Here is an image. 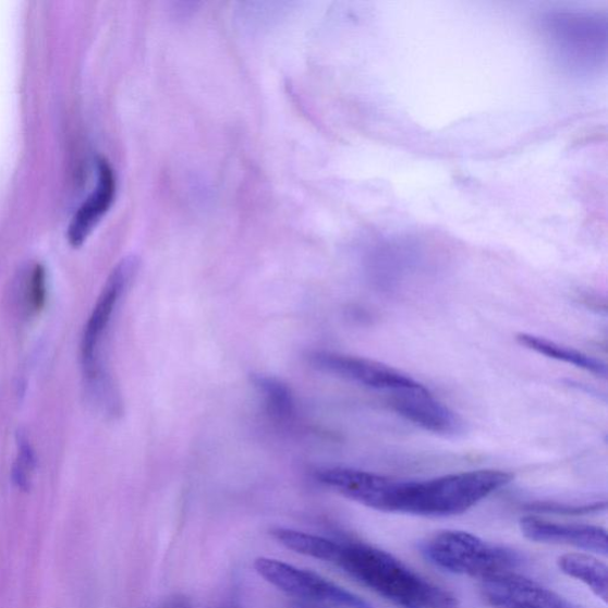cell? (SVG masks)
<instances>
[{
  "instance_id": "1",
  "label": "cell",
  "mask_w": 608,
  "mask_h": 608,
  "mask_svg": "<svg viewBox=\"0 0 608 608\" xmlns=\"http://www.w3.org/2000/svg\"><path fill=\"white\" fill-rule=\"evenodd\" d=\"M512 481L511 473L499 470L461 472L416 482L382 475L374 510L449 518L469 511Z\"/></svg>"
},
{
  "instance_id": "2",
  "label": "cell",
  "mask_w": 608,
  "mask_h": 608,
  "mask_svg": "<svg viewBox=\"0 0 608 608\" xmlns=\"http://www.w3.org/2000/svg\"><path fill=\"white\" fill-rule=\"evenodd\" d=\"M332 564L400 608H459L452 592L430 583L379 548L338 542Z\"/></svg>"
},
{
  "instance_id": "3",
  "label": "cell",
  "mask_w": 608,
  "mask_h": 608,
  "mask_svg": "<svg viewBox=\"0 0 608 608\" xmlns=\"http://www.w3.org/2000/svg\"><path fill=\"white\" fill-rule=\"evenodd\" d=\"M544 32L555 59L563 69L588 75L597 72L607 57V21L596 12L550 11Z\"/></svg>"
},
{
  "instance_id": "4",
  "label": "cell",
  "mask_w": 608,
  "mask_h": 608,
  "mask_svg": "<svg viewBox=\"0 0 608 608\" xmlns=\"http://www.w3.org/2000/svg\"><path fill=\"white\" fill-rule=\"evenodd\" d=\"M419 548L423 557L441 570L481 580L513 572L523 563L519 551L488 544L466 532L435 534L423 542Z\"/></svg>"
},
{
  "instance_id": "5",
  "label": "cell",
  "mask_w": 608,
  "mask_h": 608,
  "mask_svg": "<svg viewBox=\"0 0 608 608\" xmlns=\"http://www.w3.org/2000/svg\"><path fill=\"white\" fill-rule=\"evenodd\" d=\"M257 574L270 585L294 597L300 603L329 605L340 608H374L355 594L332 581L293 564L269 558H258L254 563Z\"/></svg>"
},
{
  "instance_id": "6",
  "label": "cell",
  "mask_w": 608,
  "mask_h": 608,
  "mask_svg": "<svg viewBox=\"0 0 608 608\" xmlns=\"http://www.w3.org/2000/svg\"><path fill=\"white\" fill-rule=\"evenodd\" d=\"M311 364L320 372L389 394L414 389L421 382L391 366L361 356L336 352H314Z\"/></svg>"
},
{
  "instance_id": "7",
  "label": "cell",
  "mask_w": 608,
  "mask_h": 608,
  "mask_svg": "<svg viewBox=\"0 0 608 608\" xmlns=\"http://www.w3.org/2000/svg\"><path fill=\"white\" fill-rule=\"evenodd\" d=\"M136 271V260L127 258L113 270L108 283L96 304L85 327L82 340V361L87 377L97 380L100 377L99 350L108 332L119 301Z\"/></svg>"
},
{
  "instance_id": "8",
  "label": "cell",
  "mask_w": 608,
  "mask_h": 608,
  "mask_svg": "<svg viewBox=\"0 0 608 608\" xmlns=\"http://www.w3.org/2000/svg\"><path fill=\"white\" fill-rule=\"evenodd\" d=\"M481 591L495 608H585L514 572L483 579Z\"/></svg>"
},
{
  "instance_id": "9",
  "label": "cell",
  "mask_w": 608,
  "mask_h": 608,
  "mask_svg": "<svg viewBox=\"0 0 608 608\" xmlns=\"http://www.w3.org/2000/svg\"><path fill=\"white\" fill-rule=\"evenodd\" d=\"M389 396L393 412L422 429L442 436H455L464 430L460 416L436 400L423 385Z\"/></svg>"
},
{
  "instance_id": "10",
  "label": "cell",
  "mask_w": 608,
  "mask_h": 608,
  "mask_svg": "<svg viewBox=\"0 0 608 608\" xmlns=\"http://www.w3.org/2000/svg\"><path fill=\"white\" fill-rule=\"evenodd\" d=\"M520 526L522 534L537 544L570 546L604 557L607 555V534L598 525L558 523L526 515Z\"/></svg>"
},
{
  "instance_id": "11",
  "label": "cell",
  "mask_w": 608,
  "mask_h": 608,
  "mask_svg": "<svg viewBox=\"0 0 608 608\" xmlns=\"http://www.w3.org/2000/svg\"><path fill=\"white\" fill-rule=\"evenodd\" d=\"M98 183L85 203L76 210L69 230L70 242L81 245L94 229L100 218L106 214L113 202L115 194V178L111 166L105 160L98 163Z\"/></svg>"
},
{
  "instance_id": "12",
  "label": "cell",
  "mask_w": 608,
  "mask_h": 608,
  "mask_svg": "<svg viewBox=\"0 0 608 608\" xmlns=\"http://www.w3.org/2000/svg\"><path fill=\"white\" fill-rule=\"evenodd\" d=\"M563 574L586 585L605 604L608 599V568L585 552L564 554L558 560Z\"/></svg>"
},
{
  "instance_id": "13",
  "label": "cell",
  "mask_w": 608,
  "mask_h": 608,
  "mask_svg": "<svg viewBox=\"0 0 608 608\" xmlns=\"http://www.w3.org/2000/svg\"><path fill=\"white\" fill-rule=\"evenodd\" d=\"M515 339H518L525 349L545 355L547 358L573 365L599 377L607 376L606 364L584 352L560 345L558 342L533 335L521 333Z\"/></svg>"
},
{
  "instance_id": "14",
  "label": "cell",
  "mask_w": 608,
  "mask_h": 608,
  "mask_svg": "<svg viewBox=\"0 0 608 608\" xmlns=\"http://www.w3.org/2000/svg\"><path fill=\"white\" fill-rule=\"evenodd\" d=\"M272 537L289 550L315 560L332 563L338 542L321 536L293 531L288 527H273Z\"/></svg>"
},
{
  "instance_id": "15",
  "label": "cell",
  "mask_w": 608,
  "mask_h": 608,
  "mask_svg": "<svg viewBox=\"0 0 608 608\" xmlns=\"http://www.w3.org/2000/svg\"><path fill=\"white\" fill-rule=\"evenodd\" d=\"M254 385L273 418L282 422L293 418L294 396L281 380L268 376H255Z\"/></svg>"
},
{
  "instance_id": "16",
  "label": "cell",
  "mask_w": 608,
  "mask_h": 608,
  "mask_svg": "<svg viewBox=\"0 0 608 608\" xmlns=\"http://www.w3.org/2000/svg\"><path fill=\"white\" fill-rule=\"evenodd\" d=\"M532 511L560 513V514H588L606 510V503H594L585 506H567L557 503H538L532 504Z\"/></svg>"
},
{
  "instance_id": "17",
  "label": "cell",
  "mask_w": 608,
  "mask_h": 608,
  "mask_svg": "<svg viewBox=\"0 0 608 608\" xmlns=\"http://www.w3.org/2000/svg\"><path fill=\"white\" fill-rule=\"evenodd\" d=\"M46 296V271L41 266H36L31 280V303L36 313L45 307Z\"/></svg>"
},
{
  "instance_id": "18",
  "label": "cell",
  "mask_w": 608,
  "mask_h": 608,
  "mask_svg": "<svg viewBox=\"0 0 608 608\" xmlns=\"http://www.w3.org/2000/svg\"><path fill=\"white\" fill-rule=\"evenodd\" d=\"M20 451L21 455L15 469V479L20 486L24 487L29 482L31 473L34 466V458L31 447L26 443H22Z\"/></svg>"
},
{
  "instance_id": "19",
  "label": "cell",
  "mask_w": 608,
  "mask_h": 608,
  "mask_svg": "<svg viewBox=\"0 0 608 608\" xmlns=\"http://www.w3.org/2000/svg\"><path fill=\"white\" fill-rule=\"evenodd\" d=\"M157 608H194V607L189 597L183 596V594H175V596L169 597Z\"/></svg>"
},
{
  "instance_id": "20",
  "label": "cell",
  "mask_w": 608,
  "mask_h": 608,
  "mask_svg": "<svg viewBox=\"0 0 608 608\" xmlns=\"http://www.w3.org/2000/svg\"><path fill=\"white\" fill-rule=\"evenodd\" d=\"M296 608H323V607L313 604L299 603L296 605Z\"/></svg>"
}]
</instances>
